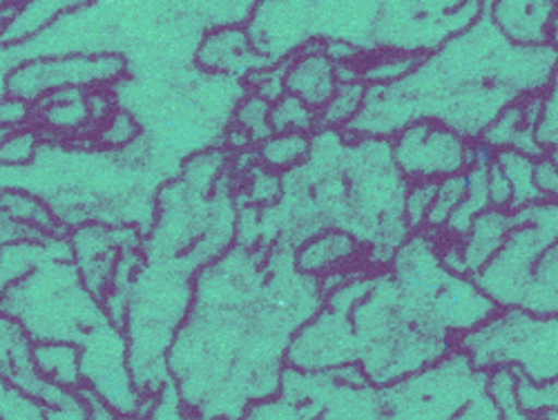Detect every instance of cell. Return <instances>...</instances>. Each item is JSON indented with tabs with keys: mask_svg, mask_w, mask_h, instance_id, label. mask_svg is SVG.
I'll list each match as a JSON object with an SVG mask.
<instances>
[{
	"mask_svg": "<svg viewBox=\"0 0 558 420\" xmlns=\"http://www.w3.org/2000/svg\"><path fill=\"white\" fill-rule=\"evenodd\" d=\"M193 283L191 271L157 260L138 268L130 285L121 332L132 381L146 400L172 383L168 353L191 313Z\"/></svg>",
	"mask_w": 558,
	"mask_h": 420,
	"instance_id": "1",
	"label": "cell"
},
{
	"mask_svg": "<svg viewBox=\"0 0 558 420\" xmlns=\"http://www.w3.org/2000/svg\"><path fill=\"white\" fill-rule=\"evenodd\" d=\"M0 313L14 317L34 343H74L106 322L99 300L92 296L72 260L40 264L0 298Z\"/></svg>",
	"mask_w": 558,
	"mask_h": 420,
	"instance_id": "2",
	"label": "cell"
},
{
	"mask_svg": "<svg viewBox=\"0 0 558 420\" xmlns=\"http://www.w3.org/2000/svg\"><path fill=\"white\" fill-rule=\"evenodd\" d=\"M474 369H514L534 385L558 381V313L498 309L476 329L456 338Z\"/></svg>",
	"mask_w": 558,
	"mask_h": 420,
	"instance_id": "3",
	"label": "cell"
},
{
	"mask_svg": "<svg viewBox=\"0 0 558 420\" xmlns=\"http://www.w3.org/2000/svg\"><path fill=\"white\" fill-rule=\"evenodd\" d=\"M514 221L496 255L472 277L498 309L521 307L534 266L558 242V202L543 200L514 211Z\"/></svg>",
	"mask_w": 558,
	"mask_h": 420,
	"instance_id": "4",
	"label": "cell"
},
{
	"mask_svg": "<svg viewBox=\"0 0 558 420\" xmlns=\"http://www.w3.org/2000/svg\"><path fill=\"white\" fill-rule=\"evenodd\" d=\"M81 347V383L108 411L119 418H144L150 405L138 394L128 367V347L119 326L110 320L92 329Z\"/></svg>",
	"mask_w": 558,
	"mask_h": 420,
	"instance_id": "5",
	"label": "cell"
},
{
	"mask_svg": "<svg viewBox=\"0 0 558 420\" xmlns=\"http://www.w3.org/2000/svg\"><path fill=\"white\" fill-rule=\"evenodd\" d=\"M464 139L432 121H415L398 130L391 157L402 175L417 181H440L464 170Z\"/></svg>",
	"mask_w": 558,
	"mask_h": 420,
	"instance_id": "6",
	"label": "cell"
},
{
	"mask_svg": "<svg viewBox=\"0 0 558 420\" xmlns=\"http://www.w3.org/2000/svg\"><path fill=\"white\" fill-rule=\"evenodd\" d=\"M123 72V61L119 57H74L65 61H40L27 63L12 72L8 85L12 97L23 101H38L40 97L50 95V92L78 87L81 85H95L119 79Z\"/></svg>",
	"mask_w": 558,
	"mask_h": 420,
	"instance_id": "7",
	"label": "cell"
},
{
	"mask_svg": "<svg viewBox=\"0 0 558 420\" xmlns=\"http://www.w3.org/2000/svg\"><path fill=\"white\" fill-rule=\"evenodd\" d=\"M489 14L494 25L514 45H549L556 21L554 3H489Z\"/></svg>",
	"mask_w": 558,
	"mask_h": 420,
	"instance_id": "8",
	"label": "cell"
},
{
	"mask_svg": "<svg viewBox=\"0 0 558 420\" xmlns=\"http://www.w3.org/2000/svg\"><path fill=\"white\" fill-rule=\"evenodd\" d=\"M514 224V213L498 208H487L474 219L470 232L462 238L464 242L460 244L464 266H468L472 277L496 255Z\"/></svg>",
	"mask_w": 558,
	"mask_h": 420,
	"instance_id": "9",
	"label": "cell"
},
{
	"mask_svg": "<svg viewBox=\"0 0 558 420\" xmlns=\"http://www.w3.org/2000/svg\"><path fill=\"white\" fill-rule=\"evenodd\" d=\"M251 36L242 29L219 27L210 32L197 52V61L213 72H235L240 68H264L266 63H257L251 59Z\"/></svg>",
	"mask_w": 558,
	"mask_h": 420,
	"instance_id": "10",
	"label": "cell"
},
{
	"mask_svg": "<svg viewBox=\"0 0 558 420\" xmlns=\"http://www.w3.org/2000/svg\"><path fill=\"white\" fill-rule=\"evenodd\" d=\"M291 95L306 106H327L333 99V65L329 57H306L287 72Z\"/></svg>",
	"mask_w": 558,
	"mask_h": 420,
	"instance_id": "11",
	"label": "cell"
},
{
	"mask_svg": "<svg viewBox=\"0 0 558 420\" xmlns=\"http://www.w3.org/2000/svg\"><path fill=\"white\" fill-rule=\"evenodd\" d=\"M34 367L45 381L78 392L81 347L74 343H34Z\"/></svg>",
	"mask_w": 558,
	"mask_h": 420,
	"instance_id": "12",
	"label": "cell"
},
{
	"mask_svg": "<svg viewBox=\"0 0 558 420\" xmlns=\"http://www.w3.org/2000/svg\"><path fill=\"white\" fill-rule=\"evenodd\" d=\"M0 420H89V405L85 400L72 409H54L0 379Z\"/></svg>",
	"mask_w": 558,
	"mask_h": 420,
	"instance_id": "13",
	"label": "cell"
},
{
	"mask_svg": "<svg viewBox=\"0 0 558 420\" xmlns=\"http://www.w3.org/2000/svg\"><path fill=\"white\" fill-rule=\"evenodd\" d=\"M38 112H40V121L57 132L78 130L89 121L85 95L78 87L57 89V92H50V95L40 97Z\"/></svg>",
	"mask_w": 558,
	"mask_h": 420,
	"instance_id": "14",
	"label": "cell"
},
{
	"mask_svg": "<svg viewBox=\"0 0 558 420\" xmlns=\"http://www.w3.org/2000/svg\"><path fill=\"white\" fill-rule=\"evenodd\" d=\"M519 309L538 315L558 313V242L534 266L530 289Z\"/></svg>",
	"mask_w": 558,
	"mask_h": 420,
	"instance_id": "15",
	"label": "cell"
},
{
	"mask_svg": "<svg viewBox=\"0 0 558 420\" xmlns=\"http://www.w3.org/2000/svg\"><path fill=\"white\" fill-rule=\"evenodd\" d=\"M534 161L536 159L514 151H500L496 155V166L502 170L511 189L509 211H521L525 206L543 202V195L534 183Z\"/></svg>",
	"mask_w": 558,
	"mask_h": 420,
	"instance_id": "16",
	"label": "cell"
},
{
	"mask_svg": "<svg viewBox=\"0 0 558 420\" xmlns=\"http://www.w3.org/2000/svg\"><path fill=\"white\" fill-rule=\"evenodd\" d=\"M487 394L492 396L500 420H536L521 407L519 400V373L514 369H494L487 379Z\"/></svg>",
	"mask_w": 558,
	"mask_h": 420,
	"instance_id": "17",
	"label": "cell"
},
{
	"mask_svg": "<svg viewBox=\"0 0 558 420\" xmlns=\"http://www.w3.org/2000/svg\"><path fill=\"white\" fill-rule=\"evenodd\" d=\"M0 221L27 224L43 232H48V236L54 228V219L48 213V208H45L38 200L25 193H14V191L0 193Z\"/></svg>",
	"mask_w": 558,
	"mask_h": 420,
	"instance_id": "18",
	"label": "cell"
},
{
	"mask_svg": "<svg viewBox=\"0 0 558 420\" xmlns=\"http://www.w3.org/2000/svg\"><path fill=\"white\" fill-rule=\"evenodd\" d=\"M468 195V172L453 175L449 179L438 181V193L434 200V206L427 217L429 228H445L458 204Z\"/></svg>",
	"mask_w": 558,
	"mask_h": 420,
	"instance_id": "19",
	"label": "cell"
},
{
	"mask_svg": "<svg viewBox=\"0 0 558 420\" xmlns=\"http://www.w3.org/2000/svg\"><path fill=\"white\" fill-rule=\"evenodd\" d=\"M99 144L106 148H128L132 146L134 139L138 136V125L132 119V115L123 110H114L97 130Z\"/></svg>",
	"mask_w": 558,
	"mask_h": 420,
	"instance_id": "20",
	"label": "cell"
},
{
	"mask_svg": "<svg viewBox=\"0 0 558 420\" xmlns=\"http://www.w3.org/2000/svg\"><path fill=\"white\" fill-rule=\"evenodd\" d=\"M38 148V134L32 128L14 130L0 144V166H27Z\"/></svg>",
	"mask_w": 558,
	"mask_h": 420,
	"instance_id": "21",
	"label": "cell"
},
{
	"mask_svg": "<svg viewBox=\"0 0 558 420\" xmlns=\"http://www.w3.org/2000/svg\"><path fill=\"white\" fill-rule=\"evenodd\" d=\"M144 418L146 420H195L189 407H185L174 383H168L157 396L150 398V405Z\"/></svg>",
	"mask_w": 558,
	"mask_h": 420,
	"instance_id": "22",
	"label": "cell"
},
{
	"mask_svg": "<svg viewBox=\"0 0 558 420\" xmlns=\"http://www.w3.org/2000/svg\"><path fill=\"white\" fill-rule=\"evenodd\" d=\"M438 193V181H417L411 185L404 211H407V224L411 228H417L427 224L429 211L434 206Z\"/></svg>",
	"mask_w": 558,
	"mask_h": 420,
	"instance_id": "23",
	"label": "cell"
},
{
	"mask_svg": "<svg viewBox=\"0 0 558 420\" xmlns=\"http://www.w3.org/2000/svg\"><path fill=\"white\" fill-rule=\"evenodd\" d=\"M519 400H521V407L530 413H541L547 409L558 411V381L547 385H534L523 376H519Z\"/></svg>",
	"mask_w": 558,
	"mask_h": 420,
	"instance_id": "24",
	"label": "cell"
},
{
	"mask_svg": "<svg viewBox=\"0 0 558 420\" xmlns=\"http://www.w3.org/2000/svg\"><path fill=\"white\" fill-rule=\"evenodd\" d=\"M284 110H289V115L279 112L277 108H272L270 112V125L277 132H291V130H308L311 121H313V112L306 104H302L300 99H295L293 95H289L287 99L279 101Z\"/></svg>",
	"mask_w": 558,
	"mask_h": 420,
	"instance_id": "25",
	"label": "cell"
},
{
	"mask_svg": "<svg viewBox=\"0 0 558 420\" xmlns=\"http://www.w3.org/2000/svg\"><path fill=\"white\" fill-rule=\"evenodd\" d=\"M453 420H500V413L487 394V385L481 387L464 407L453 416Z\"/></svg>",
	"mask_w": 558,
	"mask_h": 420,
	"instance_id": "26",
	"label": "cell"
},
{
	"mask_svg": "<svg viewBox=\"0 0 558 420\" xmlns=\"http://www.w3.org/2000/svg\"><path fill=\"white\" fill-rule=\"evenodd\" d=\"M34 117L32 104L19 99V97H5L0 99V128L8 130H21L27 128V121Z\"/></svg>",
	"mask_w": 558,
	"mask_h": 420,
	"instance_id": "27",
	"label": "cell"
},
{
	"mask_svg": "<svg viewBox=\"0 0 558 420\" xmlns=\"http://www.w3.org/2000/svg\"><path fill=\"white\" fill-rule=\"evenodd\" d=\"M534 183L543 200L558 202V166L554 164V159L545 157L534 161Z\"/></svg>",
	"mask_w": 558,
	"mask_h": 420,
	"instance_id": "28",
	"label": "cell"
},
{
	"mask_svg": "<svg viewBox=\"0 0 558 420\" xmlns=\"http://www.w3.org/2000/svg\"><path fill=\"white\" fill-rule=\"evenodd\" d=\"M81 394H83V398L87 400V405H89V420H146V418H138V416H130V418H119V416H114L112 411H108L95 396H92L89 392H85L83 387L78 389Z\"/></svg>",
	"mask_w": 558,
	"mask_h": 420,
	"instance_id": "29",
	"label": "cell"
},
{
	"mask_svg": "<svg viewBox=\"0 0 558 420\" xmlns=\"http://www.w3.org/2000/svg\"><path fill=\"white\" fill-rule=\"evenodd\" d=\"M536 420H558V411H554V409L541 411V413H536Z\"/></svg>",
	"mask_w": 558,
	"mask_h": 420,
	"instance_id": "30",
	"label": "cell"
},
{
	"mask_svg": "<svg viewBox=\"0 0 558 420\" xmlns=\"http://www.w3.org/2000/svg\"><path fill=\"white\" fill-rule=\"evenodd\" d=\"M14 130H8V128H0V144H3L5 142V139L12 134Z\"/></svg>",
	"mask_w": 558,
	"mask_h": 420,
	"instance_id": "31",
	"label": "cell"
}]
</instances>
